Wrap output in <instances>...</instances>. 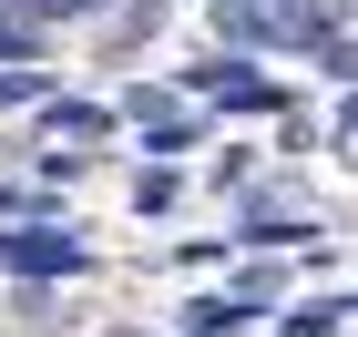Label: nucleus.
<instances>
[{
  "label": "nucleus",
  "mask_w": 358,
  "mask_h": 337,
  "mask_svg": "<svg viewBox=\"0 0 358 337\" xmlns=\"http://www.w3.org/2000/svg\"><path fill=\"white\" fill-rule=\"evenodd\" d=\"M338 133H348V143H358V92H348V112H338Z\"/></svg>",
  "instance_id": "9b49d317"
},
{
  "label": "nucleus",
  "mask_w": 358,
  "mask_h": 337,
  "mask_svg": "<svg viewBox=\"0 0 358 337\" xmlns=\"http://www.w3.org/2000/svg\"><path fill=\"white\" fill-rule=\"evenodd\" d=\"M215 31L225 41H307L287 10H266V0H215Z\"/></svg>",
  "instance_id": "7ed1b4c3"
},
{
  "label": "nucleus",
  "mask_w": 358,
  "mask_h": 337,
  "mask_svg": "<svg viewBox=\"0 0 358 337\" xmlns=\"http://www.w3.org/2000/svg\"><path fill=\"white\" fill-rule=\"evenodd\" d=\"M348 317H358V307H348Z\"/></svg>",
  "instance_id": "ddd939ff"
},
{
  "label": "nucleus",
  "mask_w": 358,
  "mask_h": 337,
  "mask_svg": "<svg viewBox=\"0 0 358 337\" xmlns=\"http://www.w3.org/2000/svg\"><path fill=\"white\" fill-rule=\"evenodd\" d=\"M185 337H246V307H236V297H194V307H185Z\"/></svg>",
  "instance_id": "39448f33"
},
{
  "label": "nucleus",
  "mask_w": 358,
  "mask_h": 337,
  "mask_svg": "<svg viewBox=\"0 0 358 337\" xmlns=\"http://www.w3.org/2000/svg\"><path fill=\"white\" fill-rule=\"evenodd\" d=\"M41 92H52V72H31V61H10V72H0V112H21V103H41Z\"/></svg>",
  "instance_id": "6e6552de"
},
{
  "label": "nucleus",
  "mask_w": 358,
  "mask_h": 337,
  "mask_svg": "<svg viewBox=\"0 0 358 337\" xmlns=\"http://www.w3.org/2000/svg\"><path fill=\"white\" fill-rule=\"evenodd\" d=\"M287 337H317V327H287Z\"/></svg>",
  "instance_id": "f8f14e48"
},
{
  "label": "nucleus",
  "mask_w": 358,
  "mask_h": 337,
  "mask_svg": "<svg viewBox=\"0 0 358 337\" xmlns=\"http://www.w3.org/2000/svg\"><path fill=\"white\" fill-rule=\"evenodd\" d=\"M154 31H164V0H134V10L113 21V52H134V41H154Z\"/></svg>",
  "instance_id": "0eeeda50"
},
{
  "label": "nucleus",
  "mask_w": 358,
  "mask_h": 337,
  "mask_svg": "<svg viewBox=\"0 0 358 337\" xmlns=\"http://www.w3.org/2000/svg\"><path fill=\"white\" fill-rule=\"evenodd\" d=\"M307 52H317V72H328V82H358V41H307Z\"/></svg>",
  "instance_id": "1a4fd4ad"
},
{
  "label": "nucleus",
  "mask_w": 358,
  "mask_h": 337,
  "mask_svg": "<svg viewBox=\"0 0 358 337\" xmlns=\"http://www.w3.org/2000/svg\"><path fill=\"white\" fill-rule=\"evenodd\" d=\"M113 0H31V21H103Z\"/></svg>",
  "instance_id": "9d476101"
},
{
  "label": "nucleus",
  "mask_w": 358,
  "mask_h": 337,
  "mask_svg": "<svg viewBox=\"0 0 358 337\" xmlns=\"http://www.w3.org/2000/svg\"><path fill=\"white\" fill-rule=\"evenodd\" d=\"M164 204H185V174H174V164H143L134 174V215H164Z\"/></svg>",
  "instance_id": "423d86ee"
},
{
  "label": "nucleus",
  "mask_w": 358,
  "mask_h": 337,
  "mask_svg": "<svg viewBox=\"0 0 358 337\" xmlns=\"http://www.w3.org/2000/svg\"><path fill=\"white\" fill-rule=\"evenodd\" d=\"M194 82L215 92L225 112H287V82H266V72H256V61H205V72H194Z\"/></svg>",
  "instance_id": "f03ea898"
},
{
  "label": "nucleus",
  "mask_w": 358,
  "mask_h": 337,
  "mask_svg": "<svg viewBox=\"0 0 358 337\" xmlns=\"http://www.w3.org/2000/svg\"><path fill=\"white\" fill-rule=\"evenodd\" d=\"M41 133H52V143H103L113 112L103 103H52V92H41Z\"/></svg>",
  "instance_id": "20e7f679"
},
{
  "label": "nucleus",
  "mask_w": 358,
  "mask_h": 337,
  "mask_svg": "<svg viewBox=\"0 0 358 337\" xmlns=\"http://www.w3.org/2000/svg\"><path fill=\"white\" fill-rule=\"evenodd\" d=\"M0 266H10V276H31V286H52V276H83V266H92V246H83V225L62 235V225L21 215L10 235H0Z\"/></svg>",
  "instance_id": "f257e3e1"
}]
</instances>
